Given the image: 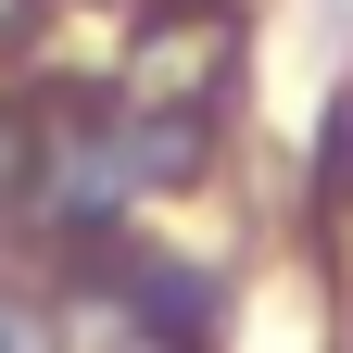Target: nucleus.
Wrapping results in <instances>:
<instances>
[{
	"label": "nucleus",
	"instance_id": "obj_1",
	"mask_svg": "<svg viewBox=\"0 0 353 353\" xmlns=\"http://www.w3.org/2000/svg\"><path fill=\"white\" fill-rule=\"evenodd\" d=\"M26 13H38V0H0V51H13V38H26Z\"/></svg>",
	"mask_w": 353,
	"mask_h": 353
}]
</instances>
